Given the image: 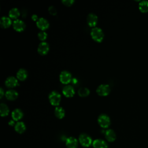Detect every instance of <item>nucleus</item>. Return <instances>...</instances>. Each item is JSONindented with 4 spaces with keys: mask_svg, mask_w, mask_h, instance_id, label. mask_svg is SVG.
<instances>
[{
    "mask_svg": "<svg viewBox=\"0 0 148 148\" xmlns=\"http://www.w3.org/2000/svg\"><path fill=\"white\" fill-rule=\"evenodd\" d=\"M47 34L46 32L43 31H41L40 32H39L38 34V36L39 38V39L41 40H44L46 39L47 38Z\"/></svg>",
    "mask_w": 148,
    "mask_h": 148,
    "instance_id": "26",
    "label": "nucleus"
},
{
    "mask_svg": "<svg viewBox=\"0 0 148 148\" xmlns=\"http://www.w3.org/2000/svg\"><path fill=\"white\" fill-rule=\"evenodd\" d=\"M9 15L12 18H17L20 15V12L17 8H14L9 10Z\"/></svg>",
    "mask_w": 148,
    "mask_h": 148,
    "instance_id": "23",
    "label": "nucleus"
},
{
    "mask_svg": "<svg viewBox=\"0 0 148 148\" xmlns=\"http://www.w3.org/2000/svg\"><path fill=\"white\" fill-rule=\"evenodd\" d=\"M5 96L9 100H14L17 98L18 93L14 90H9L6 92Z\"/></svg>",
    "mask_w": 148,
    "mask_h": 148,
    "instance_id": "16",
    "label": "nucleus"
},
{
    "mask_svg": "<svg viewBox=\"0 0 148 148\" xmlns=\"http://www.w3.org/2000/svg\"><path fill=\"white\" fill-rule=\"evenodd\" d=\"M49 12L50 14H53V15H55L57 13V10H56V9L54 6H51L49 7Z\"/></svg>",
    "mask_w": 148,
    "mask_h": 148,
    "instance_id": "27",
    "label": "nucleus"
},
{
    "mask_svg": "<svg viewBox=\"0 0 148 148\" xmlns=\"http://www.w3.org/2000/svg\"><path fill=\"white\" fill-rule=\"evenodd\" d=\"M12 23V21L10 18L6 16H3L1 17L0 20L1 25L3 28H8L9 27Z\"/></svg>",
    "mask_w": 148,
    "mask_h": 148,
    "instance_id": "18",
    "label": "nucleus"
},
{
    "mask_svg": "<svg viewBox=\"0 0 148 148\" xmlns=\"http://www.w3.org/2000/svg\"><path fill=\"white\" fill-rule=\"evenodd\" d=\"M3 90L2 88H0V97H1V98H2L3 97Z\"/></svg>",
    "mask_w": 148,
    "mask_h": 148,
    "instance_id": "30",
    "label": "nucleus"
},
{
    "mask_svg": "<svg viewBox=\"0 0 148 148\" xmlns=\"http://www.w3.org/2000/svg\"><path fill=\"white\" fill-rule=\"evenodd\" d=\"M94 148H108L107 143L102 139H95L92 143Z\"/></svg>",
    "mask_w": 148,
    "mask_h": 148,
    "instance_id": "14",
    "label": "nucleus"
},
{
    "mask_svg": "<svg viewBox=\"0 0 148 148\" xmlns=\"http://www.w3.org/2000/svg\"><path fill=\"white\" fill-rule=\"evenodd\" d=\"M15 130L20 134L24 132L25 130V125L23 122H18L16 124L14 127Z\"/></svg>",
    "mask_w": 148,
    "mask_h": 148,
    "instance_id": "21",
    "label": "nucleus"
},
{
    "mask_svg": "<svg viewBox=\"0 0 148 148\" xmlns=\"http://www.w3.org/2000/svg\"><path fill=\"white\" fill-rule=\"evenodd\" d=\"M71 79L72 76L69 72L66 71H63L61 72L60 75V80L62 83L68 84L71 81Z\"/></svg>",
    "mask_w": 148,
    "mask_h": 148,
    "instance_id": "6",
    "label": "nucleus"
},
{
    "mask_svg": "<svg viewBox=\"0 0 148 148\" xmlns=\"http://www.w3.org/2000/svg\"><path fill=\"white\" fill-rule=\"evenodd\" d=\"M17 84V80L13 76L8 77L5 80V85L8 87H14Z\"/></svg>",
    "mask_w": 148,
    "mask_h": 148,
    "instance_id": "13",
    "label": "nucleus"
},
{
    "mask_svg": "<svg viewBox=\"0 0 148 148\" xmlns=\"http://www.w3.org/2000/svg\"><path fill=\"white\" fill-rule=\"evenodd\" d=\"M77 140L75 138L69 137L66 140V146L68 148H77Z\"/></svg>",
    "mask_w": 148,
    "mask_h": 148,
    "instance_id": "12",
    "label": "nucleus"
},
{
    "mask_svg": "<svg viewBox=\"0 0 148 148\" xmlns=\"http://www.w3.org/2000/svg\"><path fill=\"white\" fill-rule=\"evenodd\" d=\"M14 124V121H13V120H10V121H9V124L10 125H13Z\"/></svg>",
    "mask_w": 148,
    "mask_h": 148,
    "instance_id": "31",
    "label": "nucleus"
},
{
    "mask_svg": "<svg viewBox=\"0 0 148 148\" xmlns=\"http://www.w3.org/2000/svg\"><path fill=\"white\" fill-rule=\"evenodd\" d=\"M62 92L65 97H72L75 94V90L72 86L70 85H67L63 88Z\"/></svg>",
    "mask_w": 148,
    "mask_h": 148,
    "instance_id": "11",
    "label": "nucleus"
},
{
    "mask_svg": "<svg viewBox=\"0 0 148 148\" xmlns=\"http://www.w3.org/2000/svg\"><path fill=\"white\" fill-rule=\"evenodd\" d=\"M49 50V46L47 43L42 42L39 43L38 47V51L41 55H45L47 53Z\"/></svg>",
    "mask_w": 148,
    "mask_h": 148,
    "instance_id": "8",
    "label": "nucleus"
},
{
    "mask_svg": "<svg viewBox=\"0 0 148 148\" xmlns=\"http://www.w3.org/2000/svg\"><path fill=\"white\" fill-rule=\"evenodd\" d=\"M32 19L34 20H38V16L36 14H33L32 16Z\"/></svg>",
    "mask_w": 148,
    "mask_h": 148,
    "instance_id": "29",
    "label": "nucleus"
},
{
    "mask_svg": "<svg viewBox=\"0 0 148 148\" xmlns=\"http://www.w3.org/2000/svg\"><path fill=\"white\" fill-rule=\"evenodd\" d=\"M98 122L102 128H107L110 124V118L108 116L105 114H102L99 116L98 118Z\"/></svg>",
    "mask_w": 148,
    "mask_h": 148,
    "instance_id": "3",
    "label": "nucleus"
},
{
    "mask_svg": "<svg viewBox=\"0 0 148 148\" xmlns=\"http://www.w3.org/2000/svg\"><path fill=\"white\" fill-rule=\"evenodd\" d=\"M36 25L37 27L41 29L42 30H44L47 29L49 26V21L43 17H41L38 18L36 21Z\"/></svg>",
    "mask_w": 148,
    "mask_h": 148,
    "instance_id": "9",
    "label": "nucleus"
},
{
    "mask_svg": "<svg viewBox=\"0 0 148 148\" xmlns=\"http://www.w3.org/2000/svg\"><path fill=\"white\" fill-rule=\"evenodd\" d=\"M13 26L14 29L18 32L23 31L25 27L24 22L21 20H19V19H16L13 21Z\"/></svg>",
    "mask_w": 148,
    "mask_h": 148,
    "instance_id": "7",
    "label": "nucleus"
},
{
    "mask_svg": "<svg viewBox=\"0 0 148 148\" xmlns=\"http://www.w3.org/2000/svg\"><path fill=\"white\" fill-rule=\"evenodd\" d=\"M12 116L14 120L17 121L22 118L23 116V113L20 109H16L12 112Z\"/></svg>",
    "mask_w": 148,
    "mask_h": 148,
    "instance_id": "17",
    "label": "nucleus"
},
{
    "mask_svg": "<svg viewBox=\"0 0 148 148\" xmlns=\"http://www.w3.org/2000/svg\"><path fill=\"white\" fill-rule=\"evenodd\" d=\"M105 138L109 142H113L116 138L115 132L112 130H108L105 131Z\"/></svg>",
    "mask_w": 148,
    "mask_h": 148,
    "instance_id": "15",
    "label": "nucleus"
},
{
    "mask_svg": "<svg viewBox=\"0 0 148 148\" xmlns=\"http://www.w3.org/2000/svg\"><path fill=\"white\" fill-rule=\"evenodd\" d=\"M9 109L8 106L5 103H1L0 105V113L2 116H6L9 114Z\"/></svg>",
    "mask_w": 148,
    "mask_h": 148,
    "instance_id": "22",
    "label": "nucleus"
},
{
    "mask_svg": "<svg viewBox=\"0 0 148 148\" xmlns=\"http://www.w3.org/2000/svg\"><path fill=\"white\" fill-rule=\"evenodd\" d=\"M49 99L51 105L57 106L60 104L61 101V95L58 92L54 91L50 93Z\"/></svg>",
    "mask_w": 148,
    "mask_h": 148,
    "instance_id": "2",
    "label": "nucleus"
},
{
    "mask_svg": "<svg viewBox=\"0 0 148 148\" xmlns=\"http://www.w3.org/2000/svg\"><path fill=\"white\" fill-rule=\"evenodd\" d=\"M28 73L25 69H20L17 72V77L20 80H25L27 77Z\"/></svg>",
    "mask_w": 148,
    "mask_h": 148,
    "instance_id": "19",
    "label": "nucleus"
},
{
    "mask_svg": "<svg viewBox=\"0 0 148 148\" xmlns=\"http://www.w3.org/2000/svg\"><path fill=\"white\" fill-rule=\"evenodd\" d=\"M110 91V88L108 84H101L97 89V92L101 96H106L109 94Z\"/></svg>",
    "mask_w": 148,
    "mask_h": 148,
    "instance_id": "5",
    "label": "nucleus"
},
{
    "mask_svg": "<svg viewBox=\"0 0 148 148\" xmlns=\"http://www.w3.org/2000/svg\"><path fill=\"white\" fill-rule=\"evenodd\" d=\"M139 8L142 12H146L148 11V1H142L139 4Z\"/></svg>",
    "mask_w": 148,
    "mask_h": 148,
    "instance_id": "24",
    "label": "nucleus"
},
{
    "mask_svg": "<svg viewBox=\"0 0 148 148\" xmlns=\"http://www.w3.org/2000/svg\"><path fill=\"white\" fill-rule=\"evenodd\" d=\"M54 114L57 118L62 119L65 116V111L62 108L58 106L55 108Z\"/></svg>",
    "mask_w": 148,
    "mask_h": 148,
    "instance_id": "20",
    "label": "nucleus"
},
{
    "mask_svg": "<svg viewBox=\"0 0 148 148\" xmlns=\"http://www.w3.org/2000/svg\"><path fill=\"white\" fill-rule=\"evenodd\" d=\"M90 93V90L86 87H81L78 90V94L82 97L87 96Z\"/></svg>",
    "mask_w": 148,
    "mask_h": 148,
    "instance_id": "25",
    "label": "nucleus"
},
{
    "mask_svg": "<svg viewBox=\"0 0 148 148\" xmlns=\"http://www.w3.org/2000/svg\"><path fill=\"white\" fill-rule=\"evenodd\" d=\"M79 142L84 147H88L92 143V139L90 136L86 134H82L79 138Z\"/></svg>",
    "mask_w": 148,
    "mask_h": 148,
    "instance_id": "4",
    "label": "nucleus"
},
{
    "mask_svg": "<svg viewBox=\"0 0 148 148\" xmlns=\"http://www.w3.org/2000/svg\"><path fill=\"white\" fill-rule=\"evenodd\" d=\"M87 21L90 27H94L98 21V17L94 13H90L87 16Z\"/></svg>",
    "mask_w": 148,
    "mask_h": 148,
    "instance_id": "10",
    "label": "nucleus"
},
{
    "mask_svg": "<svg viewBox=\"0 0 148 148\" xmlns=\"http://www.w3.org/2000/svg\"><path fill=\"white\" fill-rule=\"evenodd\" d=\"M62 2L63 3L64 5L66 6H71L74 2V1L73 0H63L62 1Z\"/></svg>",
    "mask_w": 148,
    "mask_h": 148,
    "instance_id": "28",
    "label": "nucleus"
},
{
    "mask_svg": "<svg viewBox=\"0 0 148 148\" xmlns=\"http://www.w3.org/2000/svg\"><path fill=\"white\" fill-rule=\"evenodd\" d=\"M91 36L96 42H101L104 37L103 31L99 27H94L91 31Z\"/></svg>",
    "mask_w": 148,
    "mask_h": 148,
    "instance_id": "1",
    "label": "nucleus"
}]
</instances>
